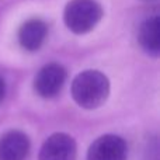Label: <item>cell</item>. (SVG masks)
Returning <instances> with one entry per match:
<instances>
[{
    "mask_svg": "<svg viewBox=\"0 0 160 160\" xmlns=\"http://www.w3.org/2000/svg\"><path fill=\"white\" fill-rule=\"evenodd\" d=\"M110 94V82L98 70L79 73L72 83L73 100L86 110H94L102 105Z\"/></svg>",
    "mask_w": 160,
    "mask_h": 160,
    "instance_id": "cell-1",
    "label": "cell"
},
{
    "mask_svg": "<svg viewBox=\"0 0 160 160\" xmlns=\"http://www.w3.org/2000/svg\"><path fill=\"white\" fill-rule=\"evenodd\" d=\"M102 8L94 0H70L65 7L63 20L75 34H87L98 24Z\"/></svg>",
    "mask_w": 160,
    "mask_h": 160,
    "instance_id": "cell-2",
    "label": "cell"
},
{
    "mask_svg": "<svg viewBox=\"0 0 160 160\" xmlns=\"http://www.w3.org/2000/svg\"><path fill=\"white\" fill-rule=\"evenodd\" d=\"M128 145L118 135H102L90 145L87 160H127Z\"/></svg>",
    "mask_w": 160,
    "mask_h": 160,
    "instance_id": "cell-3",
    "label": "cell"
},
{
    "mask_svg": "<svg viewBox=\"0 0 160 160\" xmlns=\"http://www.w3.org/2000/svg\"><path fill=\"white\" fill-rule=\"evenodd\" d=\"M78 146L68 133H53L44 142L39 150V160H76Z\"/></svg>",
    "mask_w": 160,
    "mask_h": 160,
    "instance_id": "cell-4",
    "label": "cell"
},
{
    "mask_svg": "<svg viewBox=\"0 0 160 160\" xmlns=\"http://www.w3.org/2000/svg\"><path fill=\"white\" fill-rule=\"evenodd\" d=\"M66 80V70L58 63H49L44 66L34 79L35 91L44 98L55 97L61 91Z\"/></svg>",
    "mask_w": 160,
    "mask_h": 160,
    "instance_id": "cell-5",
    "label": "cell"
},
{
    "mask_svg": "<svg viewBox=\"0 0 160 160\" xmlns=\"http://www.w3.org/2000/svg\"><path fill=\"white\" fill-rule=\"evenodd\" d=\"M30 148V139L24 132L8 131L0 136V160H25Z\"/></svg>",
    "mask_w": 160,
    "mask_h": 160,
    "instance_id": "cell-6",
    "label": "cell"
},
{
    "mask_svg": "<svg viewBox=\"0 0 160 160\" xmlns=\"http://www.w3.org/2000/svg\"><path fill=\"white\" fill-rule=\"evenodd\" d=\"M47 25L38 18H31L25 21L18 30V42L24 49L37 51L41 48L47 38Z\"/></svg>",
    "mask_w": 160,
    "mask_h": 160,
    "instance_id": "cell-7",
    "label": "cell"
},
{
    "mask_svg": "<svg viewBox=\"0 0 160 160\" xmlns=\"http://www.w3.org/2000/svg\"><path fill=\"white\" fill-rule=\"evenodd\" d=\"M139 44L149 55L158 56L160 51V20L159 16L146 18L139 28Z\"/></svg>",
    "mask_w": 160,
    "mask_h": 160,
    "instance_id": "cell-8",
    "label": "cell"
},
{
    "mask_svg": "<svg viewBox=\"0 0 160 160\" xmlns=\"http://www.w3.org/2000/svg\"><path fill=\"white\" fill-rule=\"evenodd\" d=\"M4 96H6V83L0 78V102L4 100Z\"/></svg>",
    "mask_w": 160,
    "mask_h": 160,
    "instance_id": "cell-9",
    "label": "cell"
},
{
    "mask_svg": "<svg viewBox=\"0 0 160 160\" xmlns=\"http://www.w3.org/2000/svg\"><path fill=\"white\" fill-rule=\"evenodd\" d=\"M143 2H155V0H143Z\"/></svg>",
    "mask_w": 160,
    "mask_h": 160,
    "instance_id": "cell-10",
    "label": "cell"
}]
</instances>
